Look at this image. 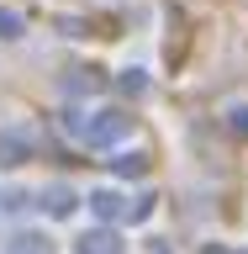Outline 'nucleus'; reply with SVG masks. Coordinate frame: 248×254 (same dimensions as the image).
I'll return each mask as SVG.
<instances>
[{
    "instance_id": "nucleus-1",
    "label": "nucleus",
    "mask_w": 248,
    "mask_h": 254,
    "mask_svg": "<svg viewBox=\"0 0 248 254\" xmlns=\"http://www.w3.org/2000/svg\"><path fill=\"white\" fill-rule=\"evenodd\" d=\"M85 254H116V238H111V233H95V238H85Z\"/></svg>"
},
{
    "instance_id": "nucleus-2",
    "label": "nucleus",
    "mask_w": 248,
    "mask_h": 254,
    "mask_svg": "<svg viewBox=\"0 0 248 254\" xmlns=\"http://www.w3.org/2000/svg\"><path fill=\"white\" fill-rule=\"evenodd\" d=\"M5 254H48V244H43V238H16Z\"/></svg>"
}]
</instances>
